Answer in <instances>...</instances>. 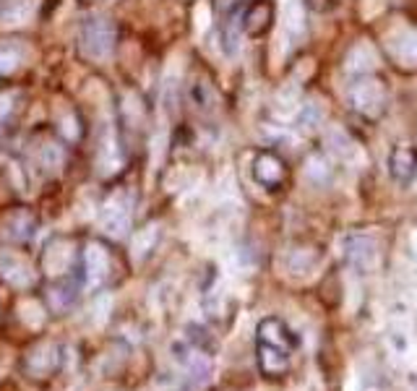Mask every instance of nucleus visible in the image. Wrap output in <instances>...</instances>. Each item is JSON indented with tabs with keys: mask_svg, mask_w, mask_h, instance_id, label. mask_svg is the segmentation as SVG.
I'll return each mask as SVG.
<instances>
[{
	"mask_svg": "<svg viewBox=\"0 0 417 391\" xmlns=\"http://www.w3.org/2000/svg\"><path fill=\"white\" fill-rule=\"evenodd\" d=\"M115 40H118V32H115L113 18L99 16V13H91V16L84 18L81 24V50L84 55L96 60V63H104L107 57L113 55Z\"/></svg>",
	"mask_w": 417,
	"mask_h": 391,
	"instance_id": "f257e3e1",
	"label": "nucleus"
},
{
	"mask_svg": "<svg viewBox=\"0 0 417 391\" xmlns=\"http://www.w3.org/2000/svg\"><path fill=\"white\" fill-rule=\"evenodd\" d=\"M350 104L362 118H378L386 104V89L376 76H360L350 87Z\"/></svg>",
	"mask_w": 417,
	"mask_h": 391,
	"instance_id": "f03ea898",
	"label": "nucleus"
},
{
	"mask_svg": "<svg viewBox=\"0 0 417 391\" xmlns=\"http://www.w3.org/2000/svg\"><path fill=\"white\" fill-rule=\"evenodd\" d=\"M130 214H133V199H130L128 191H115L110 199L104 201L102 209V224L107 227V232L113 235H123L126 227L130 222Z\"/></svg>",
	"mask_w": 417,
	"mask_h": 391,
	"instance_id": "7ed1b4c3",
	"label": "nucleus"
},
{
	"mask_svg": "<svg viewBox=\"0 0 417 391\" xmlns=\"http://www.w3.org/2000/svg\"><path fill=\"white\" fill-rule=\"evenodd\" d=\"M289 352H292V347L258 339V365H261V373H266L269 378L284 375L289 368Z\"/></svg>",
	"mask_w": 417,
	"mask_h": 391,
	"instance_id": "20e7f679",
	"label": "nucleus"
},
{
	"mask_svg": "<svg viewBox=\"0 0 417 391\" xmlns=\"http://www.w3.org/2000/svg\"><path fill=\"white\" fill-rule=\"evenodd\" d=\"M376 65H378V53L370 42H355L352 48L347 50L345 68L352 76H368L370 71H376Z\"/></svg>",
	"mask_w": 417,
	"mask_h": 391,
	"instance_id": "39448f33",
	"label": "nucleus"
},
{
	"mask_svg": "<svg viewBox=\"0 0 417 391\" xmlns=\"http://www.w3.org/2000/svg\"><path fill=\"white\" fill-rule=\"evenodd\" d=\"M389 172H391L394 180H399V183L415 180V175H417V152L415 149L407 144L394 146L391 154H389Z\"/></svg>",
	"mask_w": 417,
	"mask_h": 391,
	"instance_id": "423d86ee",
	"label": "nucleus"
},
{
	"mask_svg": "<svg viewBox=\"0 0 417 391\" xmlns=\"http://www.w3.org/2000/svg\"><path fill=\"white\" fill-rule=\"evenodd\" d=\"M376 243L368 235H350L345 240V258L357 269H368L376 264Z\"/></svg>",
	"mask_w": 417,
	"mask_h": 391,
	"instance_id": "0eeeda50",
	"label": "nucleus"
},
{
	"mask_svg": "<svg viewBox=\"0 0 417 391\" xmlns=\"http://www.w3.org/2000/svg\"><path fill=\"white\" fill-rule=\"evenodd\" d=\"M253 177L256 183H261L264 188H277L284 180V165L277 154L272 152H261L253 160Z\"/></svg>",
	"mask_w": 417,
	"mask_h": 391,
	"instance_id": "6e6552de",
	"label": "nucleus"
},
{
	"mask_svg": "<svg viewBox=\"0 0 417 391\" xmlns=\"http://www.w3.org/2000/svg\"><path fill=\"white\" fill-rule=\"evenodd\" d=\"M389 50H391L394 60L404 68H415L417 65V29H401V32L389 37Z\"/></svg>",
	"mask_w": 417,
	"mask_h": 391,
	"instance_id": "1a4fd4ad",
	"label": "nucleus"
},
{
	"mask_svg": "<svg viewBox=\"0 0 417 391\" xmlns=\"http://www.w3.org/2000/svg\"><path fill=\"white\" fill-rule=\"evenodd\" d=\"M272 21H274L272 3L258 0V3H253V6H250L245 13H243V32L250 34V37H261V34L269 32Z\"/></svg>",
	"mask_w": 417,
	"mask_h": 391,
	"instance_id": "9d476101",
	"label": "nucleus"
},
{
	"mask_svg": "<svg viewBox=\"0 0 417 391\" xmlns=\"http://www.w3.org/2000/svg\"><path fill=\"white\" fill-rule=\"evenodd\" d=\"M40 9V0H6L0 9V26H18L29 21Z\"/></svg>",
	"mask_w": 417,
	"mask_h": 391,
	"instance_id": "9b49d317",
	"label": "nucleus"
},
{
	"mask_svg": "<svg viewBox=\"0 0 417 391\" xmlns=\"http://www.w3.org/2000/svg\"><path fill=\"white\" fill-rule=\"evenodd\" d=\"M219 40H222V50H225L227 55L230 57L238 55V50H240V40H243V13H233V16H227L225 26H222V34H219Z\"/></svg>",
	"mask_w": 417,
	"mask_h": 391,
	"instance_id": "f8f14e48",
	"label": "nucleus"
},
{
	"mask_svg": "<svg viewBox=\"0 0 417 391\" xmlns=\"http://www.w3.org/2000/svg\"><path fill=\"white\" fill-rule=\"evenodd\" d=\"M295 123L300 131H313L323 123V107L318 99H303L295 110Z\"/></svg>",
	"mask_w": 417,
	"mask_h": 391,
	"instance_id": "ddd939ff",
	"label": "nucleus"
},
{
	"mask_svg": "<svg viewBox=\"0 0 417 391\" xmlns=\"http://www.w3.org/2000/svg\"><path fill=\"white\" fill-rule=\"evenodd\" d=\"M188 97H191V104L199 112H211L214 104H217V94H214V89H211V84L206 79L193 81L191 87H188Z\"/></svg>",
	"mask_w": 417,
	"mask_h": 391,
	"instance_id": "4468645a",
	"label": "nucleus"
},
{
	"mask_svg": "<svg viewBox=\"0 0 417 391\" xmlns=\"http://www.w3.org/2000/svg\"><path fill=\"white\" fill-rule=\"evenodd\" d=\"M107 269H110V261H107V253L99 243H91L87 248V277L91 282H102L107 277Z\"/></svg>",
	"mask_w": 417,
	"mask_h": 391,
	"instance_id": "2eb2a0df",
	"label": "nucleus"
},
{
	"mask_svg": "<svg viewBox=\"0 0 417 391\" xmlns=\"http://www.w3.org/2000/svg\"><path fill=\"white\" fill-rule=\"evenodd\" d=\"M26 55V48L18 40H6L0 42V73H11L16 71L21 60Z\"/></svg>",
	"mask_w": 417,
	"mask_h": 391,
	"instance_id": "dca6fc26",
	"label": "nucleus"
},
{
	"mask_svg": "<svg viewBox=\"0 0 417 391\" xmlns=\"http://www.w3.org/2000/svg\"><path fill=\"white\" fill-rule=\"evenodd\" d=\"M305 177L311 183L323 185L326 180H331V162L323 154H311L308 162H305Z\"/></svg>",
	"mask_w": 417,
	"mask_h": 391,
	"instance_id": "f3484780",
	"label": "nucleus"
},
{
	"mask_svg": "<svg viewBox=\"0 0 417 391\" xmlns=\"http://www.w3.org/2000/svg\"><path fill=\"white\" fill-rule=\"evenodd\" d=\"M326 146H329L334 154H339V157H350V154L355 152V141L337 126L329 128V133H326Z\"/></svg>",
	"mask_w": 417,
	"mask_h": 391,
	"instance_id": "a211bd4d",
	"label": "nucleus"
},
{
	"mask_svg": "<svg viewBox=\"0 0 417 391\" xmlns=\"http://www.w3.org/2000/svg\"><path fill=\"white\" fill-rule=\"evenodd\" d=\"M121 165H123L121 149H118V144H115V138H107V141L102 144V152H99V167H102V172L107 175V172L121 170Z\"/></svg>",
	"mask_w": 417,
	"mask_h": 391,
	"instance_id": "6ab92c4d",
	"label": "nucleus"
},
{
	"mask_svg": "<svg viewBox=\"0 0 417 391\" xmlns=\"http://www.w3.org/2000/svg\"><path fill=\"white\" fill-rule=\"evenodd\" d=\"M284 32L289 37H303L305 34V11L300 3H292L287 11V21H284Z\"/></svg>",
	"mask_w": 417,
	"mask_h": 391,
	"instance_id": "aec40b11",
	"label": "nucleus"
},
{
	"mask_svg": "<svg viewBox=\"0 0 417 391\" xmlns=\"http://www.w3.org/2000/svg\"><path fill=\"white\" fill-rule=\"evenodd\" d=\"M300 102H303V99H300V94H297L295 87H287V92L282 89L279 94H277V110L284 112V115H295L297 104Z\"/></svg>",
	"mask_w": 417,
	"mask_h": 391,
	"instance_id": "412c9836",
	"label": "nucleus"
},
{
	"mask_svg": "<svg viewBox=\"0 0 417 391\" xmlns=\"http://www.w3.org/2000/svg\"><path fill=\"white\" fill-rule=\"evenodd\" d=\"M0 269H3V277H9V280H13V282H18V277L16 274H24L26 280H29V269H26V264L24 261H18L16 255H3L0 258Z\"/></svg>",
	"mask_w": 417,
	"mask_h": 391,
	"instance_id": "4be33fe9",
	"label": "nucleus"
},
{
	"mask_svg": "<svg viewBox=\"0 0 417 391\" xmlns=\"http://www.w3.org/2000/svg\"><path fill=\"white\" fill-rule=\"evenodd\" d=\"M60 133H63L68 141H79L81 138V120L76 118V112L68 110V115L60 118Z\"/></svg>",
	"mask_w": 417,
	"mask_h": 391,
	"instance_id": "5701e85b",
	"label": "nucleus"
},
{
	"mask_svg": "<svg viewBox=\"0 0 417 391\" xmlns=\"http://www.w3.org/2000/svg\"><path fill=\"white\" fill-rule=\"evenodd\" d=\"M40 160H42V165H45V170H57L60 167V162H63V152H60V146L57 144L48 141V144L42 146Z\"/></svg>",
	"mask_w": 417,
	"mask_h": 391,
	"instance_id": "b1692460",
	"label": "nucleus"
},
{
	"mask_svg": "<svg viewBox=\"0 0 417 391\" xmlns=\"http://www.w3.org/2000/svg\"><path fill=\"white\" fill-rule=\"evenodd\" d=\"M16 102H18V92H3L0 94V123H6V120L13 115V110H16Z\"/></svg>",
	"mask_w": 417,
	"mask_h": 391,
	"instance_id": "393cba45",
	"label": "nucleus"
},
{
	"mask_svg": "<svg viewBox=\"0 0 417 391\" xmlns=\"http://www.w3.org/2000/svg\"><path fill=\"white\" fill-rule=\"evenodd\" d=\"M305 6L313 11H326L331 6V0H305Z\"/></svg>",
	"mask_w": 417,
	"mask_h": 391,
	"instance_id": "a878e982",
	"label": "nucleus"
}]
</instances>
